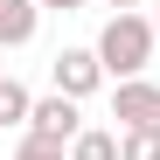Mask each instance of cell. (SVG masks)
I'll return each instance as SVG.
<instances>
[{
	"label": "cell",
	"mask_w": 160,
	"mask_h": 160,
	"mask_svg": "<svg viewBox=\"0 0 160 160\" xmlns=\"http://www.w3.org/2000/svg\"><path fill=\"white\" fill-rule=\"evenodd\" d=\"M91 49H98V63H104L112 84H132V77H146L153 49H160V28H153V14H112Z\"/></svg>",
	"instance_id": "6da1fadb"
},
{
	"label": "cell",
	"mask_w": 160,
	"mask_h": 160,
	"mask_svg": "<svg viewBox=\"0 0 160 160\" xmlns=\"http://www.w3.org/2000/svg\"><path fill=\"white\" fill-rule=\"evenodd\" d=\"M49 84H56L70 104H84V98H98L112 77H104V63H98V49H56V63H49Z\"/></svg>",
	"instance_id": "7a4b0ae2"
},
{
	"label": "cell",
	"mask_w": 160,
	"mask_h": 160,
	"mask_svg": "<svg viewBox=\"0 0 160 160\" xmlns=\"http://www.w3.org/2000/svg\"><path fill=\"white\" fill-rule=\"evenodd\" d=\"M112 118L118 132H160V84H146V77L112 84Z\"/></svg>",
	"instance_id": "3957f363"
},
{
	"label": "cell",
	"mask_w": 160,
	"mask_h": 160,
	"mask_svg": "<svg viewBox=\"0 0 160 160\" xmlns=\"http://www.w3.org/2000/svg\"><path fill=\"white\" fill-rule=\"evenodd\" d=\"M28 132H35V139H49V146H77V139H84V104H70L63 91H49V98H35Z\"/></svg>",
	"instance_id": "277c9868"
},
{
	"label": "cell",
	"mask_w": 160,
	"mask_h": 160,
	"mask_svg": "<svg viewBox=\"0 0 160 160\" xmlns=\"http://www.w3.org/2000/svg\"><path fill=\"white\" fill-rule=\"evenodd\" d=\"M42 28V7L35 0H0V49H28Z\"/></svg>",
	"instance_id": "5b68a950"
},
{
	"label": "cell",
	"mask_w": 160,
	"mask_h": 160,
	"mask_svg": "<svg viewBox=\"0 0 160 160\" xmlns=\"http://www.w3.org/2000/svg\"><path fill=\"white\" fill-rule=\"evenodd\" d=\"M28 118H35L28 84H21V77H0V132H28Z\"/></svg>",
	"instance_id": "8992f818"
},
{
	"label": "cell",
	"mask_w": 160,
	"mask_h": 160,
	"mask_svg": "<svg viewBox=\"0 0 160 160\" xmlns=\"http://www.w3.org/2000/svg\"><path fill=\"white\" fill-rule=\"evenodd\" d=\"M70 160H118V132H104V125H84V139L70 146Z\"/></svg>",
	"instance_id": "52a82bcc"
},
{
	"label": "cell",
	"mask_w": 160,
	"mask_h": 160,
	"mask_svg": "<svg viewBox=\"0 0 160 160\" xmlns=\"http://www.w3.org/2000/svg\"><path fill=\"white\" fill-rule=\"evenodd\" d=\"M118 160H160V132H118Z\"/></svg>",
	"instance_id": "ba28073f"
},
{
	"label": "cell",
	"mask_w": 160,
	"mask_h": 160,
	"mask_svg": "<svg viewBox=\"0 0 160 160\" xmlns=\"http://www.w3.org/2000/svg\"><path fill=\"white\" fill-rule=\"evenodd\" d=\"M14 160H70V146H49V139H35V132H21Z\"/></svg>",
	"instance_id": "9c48e42d"
},
{
	"label": "cell",
	"mask_w": 160,
	"mask_h": 160,
	"mask_svg": "<svg viewBox=\"0 0 160 160\" xmlns=\"http://www.w3.org/2000/svg\"><path fill=\"white\" fill-rule=\"evenodd\" d=\"M35 7L49 14V7H56V14H77V7H91V0H35Z\"/></svg>",
	"instance_id": "30bf717a"
},
{
	"label": "cell",
	"mask_w": 160,
	"mask_h": 160,
	"mask_svg": "<svg viewBox=\"0 0 160 160\" xmlns=\"http://www.w3.org/2000/svg\"><path fill=\"white\" fill-rule=\"evenodd\" d=\"M104 7H118V14H139V0H104Z\"/></svg>",
	"instance_id": "8fae6325"
},
{
	"label": "cell",
	"mask_w": 160,
	"mask_h": 160,
	"mask_svg": "<svg viewBox=\"0 0 160 160\" xmlns=\"http://www.w3.org/2000/svg\"><path fill=\"white\" fill-rule=\"evenodd\" d=\"M153 28H160V14H153Z\"/></svg>",
	"instance_id": "7c38bea8"
},
{
	"label": "cell",
	"mask_w": 160,
	"mask_h": 160,
	"mask_svg": "<svg viewBox=\"0 0 160 160\" xmlns=\"http://www.w3.org/2000/svg\"><path fill=\"white\" fill-rule=\"evenodd\" d=\"M0 77H7V70H0Z\"/></svg>",
	"instance_id": "4fadbf2b"
}]
</instances>
